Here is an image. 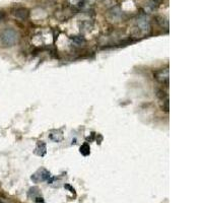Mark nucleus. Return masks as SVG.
<instances>
[{
    "label": "nucleus",
    "mask_w": 203,
    "mask_h": 203,
    "mask_svg": "<svg viewBox=\"0 0 203 203\" xmlns=\"http://www.w3.org/2000/svg\"><path fill=\"white\" fill-rule=\"evenodd\" d=\"M18 34L13 29H5L0 33V42L4 47H12L17 43Z\"/></svg>",
    "instance_id": "1"
},
{
    "label": "nucleus",
    "mask_w": 203,
    "mask_h": 203,
    "mask_svg": "<svg viewBox=\"0 0 203 203\" xmlns=\"http://www.w3.org/2000/svg\"><path fill=\"white\" fill-rule=\"evenodd\" d=\"M50 177H51V174L48 170H46L45 168H41L32 175L31 180L34 183H41V182H44V181H48L50 179Z\"/></svg>",
    "instance_id": "2"
},
{
    "label": "nucleus",
    "mask_w": 203,
    "mask_h": 203,
    "mask_svg": "<svg viewBox=\"0 0 203 203\" xmlns=\"http://www.w3.org/2000/svg\"><path fill=\"white\" fill-rule=\"evenodd\" d=\"M156 79L161 83H167L169 82V68L160 69L154 73Z\"/></svg>",
    "instance_id": "3"
},
{
    "label": "nucleus",
    "mask_w": 203,
    "mask_h": 203,
    "mask_svg": "<svg viewBox=\"0 0 203 203\" xmlns=\"http://www.w3.org/2000/svg\"><path fill=\"white\" fill-rule=\"evenodd\" d=\"M47 152V146L44 141H38L35 149V153L39 157H44Z\"/></svg>",
    "instance_id": "4"
},
{
    "label": "nucleus",
    "mask_w": 203,
    "mask_h": 203,
    "mask_svg": "<svg viewBox=\"0 0 203 203\" xmlns=\"http://www.w3.org/2000/svg\"><path fill=\"white\" fill-rule=\"evenodd\" d=\"M137 25H138V28L141 29V31L143 32H147L149 29L150 28V25H149V21L146 20V18H143V17H140L138 18V20H137Z\"/></svg>",
    "instance_id": "5"
},
{
    "label": "nucleus",
    "mask_w": 203,
    "mask_h": 203,
    "mask_svg": "<svg viewBox=\"0 0 203 203\" xmlns=\"http://www.w3.org/2000/svg\"><path fill=\"white\" fill-rule=\"evenodd\" d=\"M49 138L53 140L54 142H61L63 140V134L61 131L59 130H54L49 134Z\"/></svg>",
    "instance_id": "6"
},
{
    "label": "nucleus",
    "mask_w": 203,
    "mask_h": 203,
    "mask_svg": "<svg viewBox=\"0 0 203 203\" xmlns=\"http://www.w3.org/2000/svg\"><path fill=\"white\" fill-rule=\"evenodd\" d=\"M14 15L20 18V20H25V18L29 17V10L24 7H20V8H17L14 11Z\"/></svg>",
    "instance_id": "7"
},
{
    "label": "nucleus",
    "mask_w": 203,
    "mask_h": 203,
    "mask_svg": "<svg viewBox=\"0 0 203 203\" xmlns=\"http://www.w3.org/2000/svg\"><path fill=\"white\" fill-rule=\"evenodd\" d=\"M71 40L76 46H81L82 44L86 43V40H84L83 37H81V36H75V37H73V38H71Z\"/></svg>",
    "instance_id": "8"
},
{
    "label": "nucleus",
    "mask_w": 203,
    "mask_h": 203,
    "mask_svg": "<svg viewBox=\"0 0 203 203\" xmlns=\"http://www.w3.org/2000/svg\"><path fill=\"white\" fill-rule=\"evenodd\" d=\"M90 152V145H88L87 143H84V144L80 146V153L83 154L84 157L88 156Z\"/></svg>",
    "instance_id": "9"
},
{
    "label": "nucleus",
    "mask_w": 203,
    "mask_h": 203,
    "mask_svg": "<svg viewBox=\"0 0 203 203\" xmlns=\"http://www.w3.org/2000/svg\"><path fill=\"white\" fill-rule=\"evenodd\" d=\"M35 202L36 203H44V199H43V197H36Z\"/></svg>",
    "instance_id": "10"
},
{
    "label": "nucleus",
    "mask_w": 203,
    "mask_h": 203,
    "mask_svg": "<svg viewBox=\"0 0 203 203\" xmlns=\"http://www.w3.org/2000/svg\"><path fill=\"white\" fill-rule=\"evenodd\" d=\"M64 187L66 188V189H69V190H70V192H72V193H74V192H75L74 188H72V187L70 186V185H65Z\"/></svg>",
    "instance_id": "11"
},
{
    "label": "nucleus",
    "mask_w": 203,
    "mask_h": 203,
    "mask_svg": "<svg viewBox=\"0 0 203 203\" xmlns=\"http://www.w3.org/2000/svg\"><path fill=\"white\" fill-rule=\"evenodd\" d=\"M3 17H4V13H3L2 11H0V20H1Z\"/></svg>",
    "instance_id": "12"
},
{
    "label": "nucleus",
    "mask_w": 203,
    "mask_h": 203,
    "mask_svg": "<svg viewBox=\"0 0 203 203\" xmlns=\"http://www.w3.org/2000/svg\"><path fill=\"white\" fill-rule=\"evenodd\" d=\"M82 1H87V0H82Z\"/></svg>",
    "instance_id": "13"
}]
</instances>
